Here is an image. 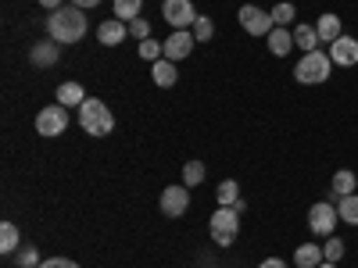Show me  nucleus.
<instances>
[{"mask_svg":"<svg viewBox=\"0 0 358 268\" xmlns=\"http://www.w3.org/2000/svg\"><path fill=\"white\" fill-rule=\"evenodd\" d=\"M212 36H215L212 18H208V15H197V22H194V40H197V43H208Z\"/></svg>","mask_w":358,"mask_h":268,"instance_id":"28","label":"nucleus"},{"mask_svg":"<svg viewBox=\"0 0 358 268\" xmlns=\"http://www.w3.org/2000/svg\"><path fill=\"white\" fill-rule=\"evenodd\" d=\"M151 79H155V86H162V89H172V86L179 82L176 61H169V57H162V61H155V65H151Z\"/></svg>","mask_w":358,"mask_h":268,"instance_id":"16","label":"nucleus"},{"mask_svg":"<svg viewBox=\"0 0 358 268\" xmlns=\"http://www.w3.org/2000/svg\"><path fill=\"white\" fill-rule=\"evenodd\" d=\"M236 22H241V29L248 36H268L276 29L273 15H268L265 8H258V4H244L241 11H236Z\"/></svg>","mask_w":358,"mask_h":268,"instance_id":"5","label":"nucleus"},{"mask_svg":"<svg viewBox=\"0 0 358 268\" xmlns=\"http://www.w3.org/2000/svg\"><path fill=\"white\" fill-rule=\"evenodd\" d=\"M326 261V254H322V247L319 244H301L294 251V265L297 268H319Z\"/></svg>","mask_w":358,"mask_h":268,"instance_id":"17","label":"nucleus"},{"mask_svg":"<svg viewBox=\"0 0 358 268\" xmlns=\"http://www.w3.org/2000/svg\"><path fill=\"white\" fill-rule=\"evenodd\" d=\"M40 268H79L72 258H43V265Z\"/></svg>","mask_w":358,"mask_h":268,"instance_id":"32","label":"nucleus"},{"mask_svg":"<svg viewBox=\"0 0 358 268\" xmlns=\"http://www.w3.org/2000/svg\"><path fill=\"white\" fill-rule=\"evenodd\" d=\"M129 36V22H122V18H104L101 25H97V40L104 43V47H118V43H122Z\"/></svg>","mask_w":358,"mask_h":268,"instance_id":"12","label":"nucleus"},{"mask_svg":"<svg viewBox=\"0 0 358 268\" xmlns=\"http://www.w3.org/2000/svg\"><path fill=\"white\" fill-rule=\"evenodd\" d=\"M140 11H143V0H115V8H111V15L122 18V22L140 18Z\"/></svg>","mask_w":358,"mask_h":268,"instance_id":"25","label":"nucleus"},{"mask_svg":"<svg viewBox=\"0 0 358 268\" xmlns=\"http://www.w3.org/2000/svg\"><path fill=\"white\" fill-rule=\"evenodd\" d=\"M83 100H86V94H83V86H79L76 79H69V82L57 86V104H65V107H79Z\"/></svg>","mask_w":358,"mask_h":268,"instance_id":"19","label":"nucleus"},{"mask_svg":"<svg viewBox=\"0 0 358 268\" xmlns=\"http://www.w3.org/2000/svg\"><path fill=\"white\" fill-rule=\"evenodd\" d=\"M136 54L143 57V61H162V57H165V43H158V40H143L140 47H136Z\"/></svg>","mask_w":358,"mask_h":268,"instance_id":"27","label":"nucleus"},{"mask_svg":"<svg viewBox=\"0 0 358 268\" xmlns=\"http://www.w3.org/2000/svg\"><path fill=\"white\" fill-rule=\"evenodd\" d=\"M79 129H83L86 136H111V129H115L111 107H108L104 100H97V97H86V100L79 104Z\"/></svg>","mask_w":358,"mask_h":268,"instance_id":"2","label":"nucleus"},{"mask_svg":"<svg viewBox=\"0 0 358 268\" xmlns=\"http://www.w3.org/2000/svg\"><path fill=\"white\" fill-rule=\"evenodd\" d=\"M162 18L172 29H194V22H197L194 0H165V4H162Z\"/></svg>","mask_w":358,"mask_h":268,"instance_id":"8","label":"nucleus"},{"mask_svg":"<svg viewBox=\"0 0 358 268\" xmlns=\"http://www.w3.org/2000/svg\"><path fill=\"white\" fill-rule=\"evenodd\" d=\"M337 204H330V200H319V204H312L308 207V229L315 232V236H334L337 232Z\"/></svg>","mask_w":358,"mask_h":268,"instance_id":"7","label":"nucleus"},{"mask_svg":"<svg viewBox=\"0 0 358 268\" xmlns=\"http://www.w3.org/2000/svg\"><path fill=\"white\" fill-rule=\"evenodd\" d=\"M334 72V61H330V50H308L301 54V61L294 65V79L301 86H319L326 82Z\"/></svg>","mask_w":358,"mask_h":268,"instance_id":"3","label":"nucleus"},{"mask_svg":"<svg viewBox=\"0 0 358 268\" xmlns=\"http://www.w3.org/2000/svg\"><path fill=\"white\" fill-rule=\"evenodd\" d=\"M69 4H76V8H83V11H90V8H97L101 0H69Z\"/></svg>","mask_w":358,"mask_h":268,"instance_id":"34","label":"nucleus"},{"mask_svg":"<svg viewBox=\"0 0 358 268\" xmlns=\"http://www.w3.org/2000/svg\"><path fill=\"white\" fill-rule=\"evenodd\" d=\"M319 268H341V265H337V261H322Z\"/></svg>","mask_w":358,"mask_h":268,"instance_id":"36","label":"nucleus"},{"mask_svg":"<svg viewBox=\"0 0 358 268\" xmlns=\"http://www.w3.org/2000/svg\"><path fill=\"white\" fill-rule=\"evenodd\" d=\"M208 232H212L215 247H229L241 236V211L236 207H215V215L208 218Z\"/></svg>","mask_w":358,"mask_h":268,"instance_id":"4","label":"nucleus"},{"mask_svg":"<svg viewBox=\"0 0 358 268\" xmlns=\"http://www.w3.org/2000/svg\"><path fill=\"white\" fill-rule=\"evenodd\" d=\"M258 268H287L280 258H265V261H258Z\"/></svg>","mask_w":358,"mask_h":268,"instance_id":"33","label":"nucleus"},{"mask_svg":"<svg viewBox=\"0 0 358 268\" xmlns=\"http://www.w3.org/2000/svg\"><path fill=\"white\" fill-rule=\"evenodd\" d=\"M322 254H326V261H337V265H341V258H344V240H341L337 232H334V236H326Z\"/></svg>","mask_w":358,"mask_h":268,"instance_id":"29","label":"nucleus"},{"mask_svg":"<svg viewBox=\"0 0 358 268\" xmlns=\"http://www.w3.org/2000/svg\"><path fill=\"white\" fill-rule=\"evenodd\" d=\"M57 57H62V43H54L50 36L40 40V43H33V50H29V61H33L36 68H50V65H57Z\"/></svg>","mask_w":358,"mask_h":268,"instance_id":"13","label":"nucleus"},{"mask_svg":"<svg viewBox=\"0 0 358 268\" xmlns=\"http://www.w3.org/2000/svg\"><path fill=\"white\" fill-rule=\"evenodd\" d=\"M40 4H43L47 11H57V8H65V0H40Z\"/></svg>","mask_w":358,"mask_h":268,"instance_id":"35","label":"nucleus"},{"mask_svg":"<svg viewBox=\"0 0 358 268\" xmlns=\"http://www.w3.org/2000/svg\"><path fill=\"white\" fill-rule=\"evenodd\" d=\"M129 36H133L136 43L151 40V22H143V18H133V22H129Z\"/></svg>","mask_w":358,"mask_h":268,"instance_id":"31","label":"nucleus"},{"mask_svg":"<svg viewBox=\"0 0 358 268\" xmlns=\"http://www.w3.org/2000/svg\"><path fill=\"white\" fill-rule=\"evenodd\" d=\"M86 11L83 8H76V4H65V8H57V11H50V18H47V36L54 40V43H79L83 36H86Z\"/></svg>","mask_w":358,"mask_h":268,"instance_id":"1","label":"nucleus"},{"mask_svg":"<svg viewBox=\"0 0 358 268\" xmlns=\"http://www.w3.org/2000/svg\"><path fill=\"white\" fill-rule=\"evenodd\" d=\"M355 186H358V175L351 172V168H341L337 175H334V183H330V190H334V197L341 200V197H348V193H355Z\"/></svg>","mask_w":358,"mask_h":268,"instance_id":"20","label":"nucleus"},{"mask_svg":"<svg viewBox=\"0 0 358 268\" xmlns=\"http://www.w3.org/2000/svg\"><path fill=\"white\" fill-rule=\"evenodd\" d=\"M265 43H268V54H276V57H287L290 50H297L294 47V29H280V25L265 36Z\"/></svg>","mask_w":358,"mask_h":268,"instance_id":"15","label":"nucleus"},{"mask_svg":"<svg viewBox=\"0 0 358 268\" xmlns=\"http://www.w3.org/2000/svg\"><path fill=\"white\" fill-rule=\"evenodd\" d=\"M18 268H40L43 265V258H40V251L36 247H18Z\"/></svg>","mask_w":358,"mask_h":268,"instance_id":"30","label":"nucleus"},{"mask_svg":"<svg viewBox=\"0 0 358 268\" xmlns=\"http://www.w3.org/2000/svg\"><path fill=\"white\" fill-rule=\"evenodd\" d=\"M69 129V107L65 104H50V107H40V114H36V133L40 136H47V140H54V136H62Z\"/></svg>","mask_w":358,"mask_h":268,"instance_id":"6","label":"nucleus"},{"mask_svg":"<svg viewBox=\"0 0 358 268\" xmlns=\"http://www.w3.org/2000/svg\"><path fill=\"white\" fill-rule=\"evenodd\" d=\"M158 207L169 218H183L190 207V186H165V193L158 197Z\"/></svg>","mask_w":358,"mask_h":268,"instance_id":"9","label":"nucleus"},{"mask_svg":"<svg viewBox=\"0 0 358 268\" xmlns=\"http://www.w3.org/2000/svg\"><path fill=\"white\" fill-rule=\"evenodd\" d=\"M341 29H344V22L334 15V11H326V15H319V22H315V33H319V43H326V47H330L334 40H341L344 33H341Z\"/></svg>","mask_w":358,"mask_h":268,"instance_id":"14","label":"nucleus"},{"mask_svg":"<svg viewBox=\"0 0 358 268\" xmlns=\"http://www.w3.org/2000/svg\"><path fill=\"white\" fill-rule=\"evenodd\" d=\"M337 215H341V222L358 225V193H348V197L337 200Z\"/></svg>","mask_w":358,"mask_h":268,"instance_id":"23","label":"nucleus"},{"mask_svg":"<svg viewBox=\"0 0 358 268\" xmlns=\"http://www.w3.org/2000/svg\"><path fill=\"white\" fill-rule=\"evenodd\" d=\"M330 61L337 68H355L358 65V40L355 36H341L330 43Z\"/></svg>","mask_w":358,"mask_h":268,"instance_id":"10","label":"nucleus"},{"mask_svg":"<svg viewBox=\"0 0 358 268\" xmlns=\"http://www.w3.org/2000/svg\"><path fill=\"white\" fill-rule=\"evenodd\" d=\"M204 175H208L204 161H187V165H183V186H201Z\"/></svg>","mask_w":358,"mask_h":268,"instance_id":"26","label":"nucleus"},{"mask_svg":"<svg viewBox=\"0 0 358 268\" xmlns=\"http://www.w3.org/2000/svg\"><path fill=\"white\" fill-rule=\"evenodd\" d=\"M215 197H219V207H233V204H241V183H236V179H222L219 190H215Z\"/></svg>","mask_w":358,"mask_h":268,"instance_id":"22","label":"nucleus"},{"mask_svg":"<svg viewBox=\"0 0 358 268\" xmlns=\"http://www.w3.org/2000/svg\"><path fill=\"white\" fill-rule=\"evenodd\" d=\"M294 47L297 50H319V33H315V25L301 22V25H294Z\"/></svg>","mask_w":358,"mask_h":268,"instance_id":"18","label":"nucleus"},{"mask_svg":"<svg viewBox=\"0 0 358 268\" xmlns=\"http://www.w3.org/2000/svg\"><path fill=\"white\" fill-rule=\"evenodd\" d=\"M18 244H22L18 225L15 222H0V254H18Z\"/></svg>","mask_w":358,"mask_h":268,"instance_id":"21","label":"nucleus"},{"mask_svg":"<svg viewBox=\"0 0 358 268\" xmlns=\"http://www.w3.org/2000/svg\"><path fill=\"white\" fill-rule=\"evenodd\" d=\"M268 15H273V22H276L280 29H294V18H297V8L290 4V0H280V4H276L273 11H268Z\"/></svg>","mask_w":358,"mask_h":268,"instance_id":"24","label":"nucleus"},{"mask_svg":"<svg viewBox=\"0 0 358 268\" xmlns=\"http://www.w3.org/2000/svg\"><path fill=\"white\" fill-rule=\"evenodd\" d=\"M194 33H190V29H176V33L165 40V57H169V61H183V57H190L194 54Z\"/></svg>","mask_w":358,"mask_h":268,"instance_id":"11","label":"nucleus"}]
</instances>
